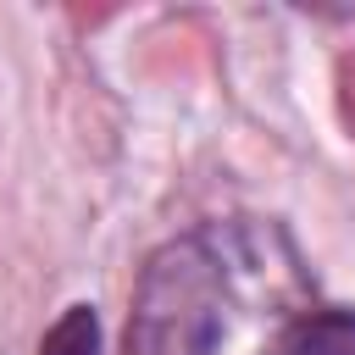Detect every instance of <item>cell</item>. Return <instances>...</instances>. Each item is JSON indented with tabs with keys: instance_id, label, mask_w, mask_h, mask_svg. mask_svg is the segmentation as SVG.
<instances>
[{
	"instance_id": "obj_1",
	"label": "cell",
	"mask_w": 355,
	"mask_h": 355,
	"mask_svg": "<svg viewBox=\"0 0 355 355\" xmlns=\"http://www.w3.org/2000/svg\"><path fill=\"white\" fill-rule=\"evenodd\" d=\"M316 311V272L272 216L172 233L139 266L122 355H283Z\"/></svg>"
},
{
	"instance_id": "obj_2",
	"label": "cell",
	"mask_w": 355,
	"mask_h": 355,
	"mask_svg": "<svg viewBox=\"0 0 355 355\" xmlns=\"http://www.w3.org/2000/svg\"><path fill=\"white\" fill-rule=\"evenodd\" d=\"M283 355H355V311L344 305H316L294 338L283 344Z\"/></svg>"
},
{
	"instance_id": "obj_3",
	"label": "cell",
	"mask_w": 355,
	"mask_h": 355,
	"mask_svg": "<svg viewBox=\"0 0 355 355\" xmlns=\"http://www.w3.org/2000/svg\"><path fill=\"white\" fill-rule=\"evenodd\" d=\"M39 355H100V311L94 305H67L50 333L39 338Z\"/></svg>"
}]
</instances>
